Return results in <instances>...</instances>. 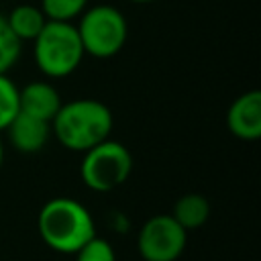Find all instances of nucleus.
Segmentation results:
<instances>
[{
	"label": "nucleus",
	"instance_id": "nucleus-14",
	"mask_svg": "<svg viewBox=\"0 0 261 261\" xmlns=\"http://www.w3.org/2000/svg\"><path fill=\"white\" fill-rule=\"evenodd\" d=\"M88 8V0H41V10L47 20L71 22Z\"/></svg>",
	"mask_w": 261,
	"mask_h": 261
},
{
	"label": "nucleus",
	"instance_id": "nucleus-2",
	"mask_svg": "<svg viewBox=\"0 0 261 261\" xmlns=\"http://www.w3.org/2000/svg\"><path fill=\"white\" fill-rule=\"evenodd\" d=\"M37 230L49 249L73 255L96 234V222L82 202L59 196L47 200L41 206L37 216Z\"/></svg>",
	"mask_w": 261,
	"mask_h": 261
},
{
	"label": "nucleus",
	"instance_id": "nucleus-15",
	"mask_svg": "<svg viewBox=\"0 0 261 261\" xmlns=\"http://www.w3.org/2000/svg\"><path fill=\"white\" fill-rule=\"evenodd\" d=\"M73 255L75 261H116V251L110 245V241L96 234L88 243H84Z\"/></svg>",
	"mask_w": 261,
	"mask_h": 261
},
{
	"label": "nucleus",
	"instance_id": "nucleus-1",
	"mask_svg": "<svg viewBox=\"0 0 261 261\" xmlns=\"http://www.w3.org/2000/svg\"><path fill=\"white\" fill-rule=\"evenodd\" d=\"M112 126L114 116L110 108L94 98H77L61 104L51 120V133L57 143L77 153H86L110 139Z\"/></svg>",
	"mask_w": 261,
	"mask_h": 261
},
{
	"label": "nucleus",
	"instance_id": "nucleus-4",
	"mask_svg": "<svg viewBox=\"0 0 261 261\" xmlns=\"http://www.w3.org/2000/svg\"><path fill=\"white\" fill-rule=\"evenodd\" d=\"M86 55L108 59L114 57L126 43L128 24L124 14L110 4H96L80 14L75 24Z\"/></svg>",
	"mask_w": 261,
	"mask_h": 261
},
{
	"label": "nucleus",
	"instance_id": "nucleus-5",
	"mask_svg": "<svg viewBox=\"0 0 261 261\" xmlns=\"http://www.w3.org/2000/svg\"><path fill=\"white\" fill-rule=\"evenodd\" d=\"M130 171L133 155L122 143L114 139H106L88 149L80 165L84 184L98 194H108L120 188L128 179Z\"/></svg>",
	"mask_w": 261,
	"mask_h": 261
},
{
	"label": "nucleus",
	"instance_id": "nucleus-13",
	"mask_svg": "<svg viewBox=\"0 0 261 261\" xmlns=\"http://www.w3.org/2000/svg\"><path fill=\"white\" fill-rule=\"evenodd\" d=\"M18 110V88L6 73H0V133L6 130Z\"/></svg>",
	"mask_w": 261,
	"mask_h": 261
},
{
	"label": "nucleus",
	"instance_id": "nucleus-17",
	"mask_svg": "<svg viewBox=\"0 0 261 261\" xmlns=\"http://www.w3.org/2000/svg\"><path fill=\"white\" fill-rule=\"evenodd\" d=\"M128 2H135V4H149V2H153V0H128Z\"/></svg>",
	"mask_w": 261,
	"mask_h": 261
},
{
	"label": "nucleus",
	"instance_id": "nucleus-3",
	"mask_svg": "<svg viewBox=\"0 0 261 261\" xmlns=\"http://www.w3.org/2000/svg\"><path fill=\"white\" fill-rule=\"evenodd\" d=\"M33 55L39 71L49 80L71 75L86 51L75 24L63 20H47L33 41Z\"/></svg>",
	"mask_w": 261,
	"mask_h": 261
},
{
	"label": "nucleus",
	"instance_id": "nucleus-7",
	"mask_svg": "<svg viewBox=\"0 0 261 261\" xmlns=\"http://www.w3.org/2000/svg\"><path fill=\"white\" fill-rule=\"evenodd\" d=\"M228 130L241 141H257L261 137V92L249 90L241 94L226 112Z\"/></svg>",
	"mask_w": 261,
	"mask_h": 261
},
{
	"label": "nucleus",
	"instance_id": "nucleus-16",
	"mask_svg": "<svg viewBox=\"0 0 261 261\" xmlns=\"http://www.w3.org/2000/svg\"><path fill=\"white\" fill-rule=\"evenodd\" d=\"M2 163H4V145H2V139H0V169H2Z\"/></svg>",
	"mask_w": 261,
	"mask_h": 261
},
{
	"label": "nucleus",
	"instance_id": "nucleus-8",
	"mask_svg": "<svg viewBox=\"0 0 261 261\" xmlns=\"http://www.w3.org/2000/svg\"><path fill=\"white\" fill-rule=\"evenodd\" d=\"M61 104H63L61 96H59V92L55 90V86L51 82L37 80V82H29L27 86L18 88V108H20V112L31 114L35 118H41L49 124H51V120L57 114Z\"/></svg>",
	"mask_w": 261,
	"mask_h": 261
},
{
	"label": "nucleus",
	"instance_id": "nucleus-10",
	"mask_svg": "<svg viewBox=\"0 0 261 261\" xmlns=\"http://www.w3.org/2000/svg\"><path fill=\"white\" fill-rule=\"evenodd\" d=\"M10 31L16 35V39L20 43L24 41H35L37 35L43 31L45 22H47V16L43 14L41 6H35L31 2H22L18 6H14L10 10L8 16H4Z\"/></svg>",
	"mask_w": 261,
	"mask_h": 261
},
{
	"label": "nucleus",
	"instance_id": "nucleus-11",
	"mask_svg": "<svg viewBox=\"0 0 261 261\" xmlns=\"http://www.w3.org/2000/svg\"><path fill=\"white\" fill-rule=\"evenodd\" d=\"M171 216L184 226L186 230H194L206 224L210 218V202L202 194H184L173 204Z\"/></svg>",
	"mask_w": 261,
	"mask_h": 261
},
{
	"label": "nucleus",
	"instance_id": "nucleus-12",
	"mask_svg": "<svg viewBox=\"0 0 261 261\" xmlns=\"http://www.w3.org/2000/svg\"><path fill=\"white\" fill-rule=\"evenodd\" d=\"M22 43L10 31L4 16H0V73H8L20 59Z\"/></svg>",
	"mask_w": 261,
	"mask_h": 261
},
{
	"label": "nucleus",
	"instance_id": "nucleus-9",
	"mask_svg": "<svg viewBox=\"0 0 261 261\" xmlns=\"http://www.w3.org/2000/svg\"><path fill=\"white\" fill-rule=\"evenodd\" d=\"M6 133H8L10 145L16 151H20L24 155H33L45 147V143L51 135V124L18 110L14 120L6 126Z\"/></svg>",
	"mask_w": 261,
	"mask_h": 261
},
{
	"label": "nucleus",
	"instance_id": "nucleus-6",
	"mask_svg": "<svg viewBox=\"0 0 261 261\" xmlns=\"http://www.w3.org/2000/svg\"><path fill=\"white\" fill-rule=\"evenodd\" d=\"M186 243L188 230L171 214L151 216L137 234V251L143 261H177Z\"/></svg>",
	"mask_w": 261,
	"mask_h": 261
}]
</instances>
